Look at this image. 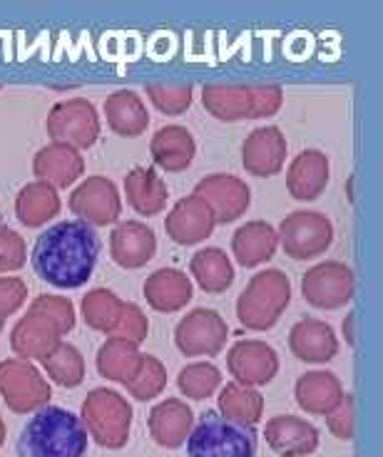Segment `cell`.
Segmentation results:
<instances>
[{
  "mask_svg": "<svg viewBox=\"0 0 383 457\" xmlns=\"http://www.w3.org/2000/svg\"><path fill=\"white\" fill-rule=\"evenodd\" d=\"M150 333V320L137 303H122V311L117 316L115 326L110 331V338H125V341L142 343Z\"/></svg>",
  "mask_w": 383,
  "mask_h": 457,
  "instance_id": "obj_39",
  "label": "cell"
},
{
  "mask_svg": "<svg viewBox=\"0 0 383 457\" xmlns=\"http://www.w3.org/2000/svg\"><path fill=\"white\" fill-rule=\"evenodd\" d=\"M122 303L125 301H120L117 294H112V291H107V288H93L87 296L82 298V319H85V323L90 328L110 336L117 316L122 311Z\"/></svg>",
  "mask_w": 383,
  "mask_h": 457,
  "instance_id": "obj_36",
  "label": "cell"
},
{
  "mask_svg": "<svg viewBox=\"0 0 383 457\" xmlns=\"http://www.w3.org/2000/svg\"><path fill=\"white\" fill-rule=\"evenodd\" d=\"M192 195L202 196L214 212L217 224H232L246 214L252 206V189L249 184L234 174H207L202 177Z\"/></svg>",
  "mask_w": 383,
  "mask_h": 457,
  "instance_id": "obj_12",
  "label": "cell"
},
{
  "mask_svg": "<svg viewBox=\"0 0 383 457\" xmlns=\"http://www.w3.org/2000/svg\"><path fill=\"white\" fill-rule=\"evenodd\" d=\"M60 343V331L43 319L40 313L30 311L25 319L18 320V326L12 328L11 345L15 353L21 355L23 361H43L55 345Z\"/></svg>",
  "mask_w": 383,
  "mask_h": 457,
  "instance_id": "obj_29",
  "label": "cell"
},
{
  "mask_svg": "<svg viewBox=\"0 0 383 457\" xmlns=\"http://www.w3.org/2000/svg\"><path fill=\"white\" fill-rule=\"evenodd\" d=\"M344 336H346L348 345H354V338H356L354 336V313H348V319L344 320Z\"/></svg>",
  "mask_w": 383,
  "mask_h": 457,
  "instance_id": "obj_44",
  "label": "cell"
},
{
  "mask_svg": "<svg viewBox=\"0 0 383 457\" xmlns=\"http://www.w3.org/2000/svg\"><path fill=\"white\" fill-rule=\"evenodd\" d=\"M90 435L80 415L46 405L33 412L18 437V457H87Z\"/></svg>",
  "mask_w": 383,
  "mask_h": 457,
  "instance_id": "obj_2",
  "label": "cell"
},
{
  "mask_svg": "<svg viewBox=\"0 0 383 457\" xmlns=\"http://www.w3.org/2000/svg\"><path fill=\"white\" fill-rule=\"evenodd\" d=\"M229 338V326L214 309H195L174 328V343L187 358L217 355L224 351Z\"/></svg>",
  "mask_w": 383,
  "mask_h": 457,
  "instance_id": "obj_10",
  "label": "cell"
},
{
  "mask_svg": "<svg viewBox=\"0 0 383 457\" xmlns=\"http://www.w3.org/2000/svg\"><path fill=\"white\" fill-rule=\"evenodd\" d=\"M157 234L150 224L142 221H120L110 234V256L117 266L135 271L154 259Z\"/></svg>",
  "mask_w": 383,
  "mask_h": 457,
  "instance_id": "obj_17",
  "label": "cell"
},
{
  "mask_svg": "<svg viewBox=\"0 0 383 457\" xmlns=\"http://www.w3.org/2000/svg\"><path fill=\"white\" fill-rule=\"evenodd\" d=\"M47 132L55 139V145L87 149L100 139V117L93 103L68 100L53 107V112L47 117Z\"/></svg>",
  "mask_w": 383,
  "mask_h": 457,
  "instance_id": "obj_11",
  "label": "cell"
},
{
  "mask_svg": "<svg viewBox=\"0 0 383 457\" xmlns=\"http://www.w3.org/2000/svg\"><path fill=\"white\" fill-rule=\"evenodd\" d=\"M356 278L346 263L321 262L302 276V294L313 309L337 311L351 303Z\"/></svg>",
  "mask_w": 383,
  "mask_h": 457,
  "instance_id": "obj_9",
  "label": "cell"
},
{
  "mask_svg": "<svg viewBox=\"0 0 383 457\" xmlns=\"http://www.w3.org/2000/svg\"><path fill=\"white\" fill-rule=\"evenodd\" d=\"M5 435H8V430H5V423H3V418H0V447L5 443Z\"/></svg>",
  "mask_w": 383,
  "mask_h": 457,
  "instance_id": "obj_45",
  "label": "cell"
},
{
  "mask_svg": "<svg viewBox=\"0 0 383 457\" xmlns=\"http://www.w3.org/2000/svg\"><path fill=\"white\" fill-rule=\"evenodd\" d=\"M294 398L306 415L326 418L344 398V386L331 370H309L296 380Z\"/></svg>",
  "mask_w": 383,
  "mask_h": 457,
  "instance_id": "obj_22",
  "label": "cell"
},
{
  "mask_svg": "<svg viewBox=\"0 0 383 457\" xmlns=\"http://www.w3.org/2000/svg\"><path fill=\"white\" fill-rule=\"evenodd\" d=\"M40 363L46 368L47 378H53L62 388H78L85 380V358L70 343L60 341Z\"/></svg>",
  "mask_w": 383,
  "mask_h": 457,
  "instance_id": "obj_34",
  "label": "cell"
},
{
  "mask_svg": "<svg viewBox=\"0 0 383 457\" xmlns=\"http://www.w3.org/2000/svg\"><path fill=\"white\" fill-rule=\"evenodd\" d=\"M132 405L129 400L110 388H95L82 400L80 420L87 435L104 450H122L132 433Z\"/></svg>",
  "mask_w": 383,
  "mask_h": 457,
  "instance_id": "obj_6",
  "label": "cell"
},
{
  "mask_svg": "<svg viewBox=\"0 0 383 457\" xmlns=\"http://www.w3.org/2000/svg\"><path fill=\"white\" fill-rule=\"evenodd\" d=\"M25 296H28V288L21 278H0V319L21 309Z\"/></svg>",
  "mask_w": 383,
  "mask_h": 457,
  "instance_id": "obj_43",
  "label": "cell"
},
{
  "mask_svg": "<svg viewBox=\"0 0 383 457\" xmlns=\"http://www.w3.org/2000/svg\"><path fill=\"white\" fill-rule=\"evenodd\" d=\"M147 97L162 114L179 117L192 107L195 87L189 82H152L147 85Z\"/></svg>",
  "mask_w": 383,
  "mask_h": 457,
  "instance_id": "obj_38",
  "label": "cell"
},
{
  "mask_svg": "<svg viewBox=\"0 0 383 457\" xmlns=\"http://www.w3.org/2000/svg\"><path fill=\"white\" fill-rule=\"evenodd\" d=\"M25 263V244L21 234L0 227V271H15Z\"/></svg>",
  "mask_w": 383,
  "mask_h": 457,
  "instance_id": "obj_42",
  "label": "cell"
},
{
  "mask_svg": "<svg viewBox=\"0 0 383 457\" xmlns=\"http://www.w3.org/2000/svg\"><path fill=\"white\" fill-rule=\"evenodd\" d=\"M202 104L221 122L264 120L281 110L284 92L279 85H204Z\"/></svg>",
  "mask_w": 383,
  "mask_h": 457,
  "instance_id": "obj_3",
  "label": "cell"
},
{
  "mask_svg": "<svg viewBox=\"0 0 383 457\" xmlns=\"http://www.w3.org/2000/svg\"><path fill=\"white\" fill-rule=\"evenodd\" d=\"M125 388L139 403H150V400L160 398L164 388H167V368L162 366L160 358L142 353L137 370H135V376Z\"/></svg>",
  "mask_w": 383,
  "mask_h": 457,
  "instance_id": "obj_37",
  "label": "cell"
},
{
  "mask_svg": "<svg viewBox=\"0 0 383 457\" xmlns=\"http://www.w3.org/2000/svg\"><path fill=\"white\" fill-rule=\"evenodd\" d=\"M0 395L12 412H28L46 408L50 400V383L43 373L23 358H8L0 363Z\"/></svg>",
  "mask_w": 383,
  "mask_h": 457,
  "instance_id": "obj_8",
  "label": "cell"
},
{
  "mask_svg": "<svg viewBox=\"0 0 383 457\" xmlns=\"http://www.w3.org/2000/svg\"><path fill=\"white\" fill-rule=\"evenodd\" d=\"M147 428H150L152 440L157 445L177 450V447L185 445L192 428H195V412L185 400L167 398L152 408Z\"/></svg>",
  "mask_w": 383,
  "mask_h": 457,
  "instance_id": "obj_21",
  "label": "cell"
},
{
  "mask_svg": "<svg viewBox=\"0 0 383 457\" xmlns=\"http://www.w3.org/2000/svg\"><path fill=\"white\" fill-rule=\"evenodd\" d=\"M125 195L139 217H157L167 206L170 189L154 167H135L125 177Z\"/></svg>",
  "mask_w": 383,
  "mask_h": 457,
  "instance_id": "obj_26",
  "label": "cell"
},
{
  "mask_svg": "<svg viewBox=\"0 0 383 457\" xmlns=\"http://www.w3.org/2000/svg\"><path fill=\"white\" fill-rule=\"evenodd\" d=\"M103 252L100 237L90 224L68 219L47 227L35 239L33 269L46 284L55 288H80L93 276Z\"/></svg>",
  "mask_w": 383,
  "mask_h": 457,
  "instance_id": "obj_1",
  "label": "cell"
},
{
  "mask_svg": "<svg viewBox=\"0 0 383 457\" xmlns=\"http://www.w3.org/2000/svg\"><path fill=\"white\" fill-rule=\"evenodd\" d=\"M15 212H18V219L23 221L25 227H40L60 212L58 192L46 182L28 184L23 192L18 195Z\"/></svg>",
  "mask_w": 383,
  "mask_h": 457,
  "instance_id": "obj_33",
  "label": "cell"
},
{
  "mask_svg": "<svg viewBox=\"0 0 383 457\" xmlns=\"http://www.w3.org/2000/svg\"><path fill=\"white\" fill-rule=\"evenodd\" d=\"M189 271L204 294H224L234 284L232 259L217 246L199 249L189 262Z\"/></svg>",
  "mask_w": 383,
  "mask_h": 457,
  "instance_id": "obj_30",
  "label": "cell"
},
{
  "mask_svg": "<svg viewBox=\"0 0 383 457\" xmlns=\"http://www.w3.org/2000/svg\"><path fill=\"white\" fill-rule=\"evenodd\" d=\"M104 120L120 137H139L150 127L147 104L135 90H117L104 100Z\"/></svg>",
  "mask_w": 383,
  "mask_h": 457,
  "instance_id": "obj_25",
  "label": "cell"
},
{
  "mask_svg": "<svg viewBox=\"0 0 383 457\" xmlns=\"http://www.w3.org/2000/svg\"><path fill=\"white\" fill-rule=\"evenodd\" d=\"M85 162H82L78 149L68 145H50L40 149L35 154V174L40 177V182L50 184L53 189H68L70 184H75L82 177Z\"/></svg>",
  "mask_w": 383,
  "mask_h": 457,
  "instance_id": "obj_28",
  "label": "cell"
},
{
  "mask_svg": "<svg viewBox=\"0 0 383 457\" xmlns=\"http://www.w3.org/2000/svg\"><path fill=\"white\" fill-rule=\"evenodd\" d=\"M267 445L281 457H306L319 450L316 425L296 415H277L264 428Z\"/></svg>",
  "mask_w": 383,
  "mask_h": 457,
  "instance_id": "obj_19",
  "label": "cell"
},
{
  "mask_svg": "<svg viewBox=\"0 0 383 457\" xmlns=\"http://www.w3.org/2000/svg\"><path fill=\"white\" fill-rule=\"evenodd\" d=\"M227 370L232 373L234 383L262 388L277 378L279 353L264 341H239L227 353Z\"/></svg>",
  "mask_w": 383,
  "mask_h": 457,
  "instance_id": "obj_13",
  "label": "cell"
},
{
  "mask_svg": "<svg viewBox=\"0 0 383 457\" xmlns=\"http://www.w3.org/2000/svg\"><path fill=\"white\" fill-rule=\"evenodd\" d=\"M277 249V228L269 221H246L234 231L232 253L244 269H254V266H262L269 259H274Z\"/></svg>",
  "mask_w": 383,
  "mask_h": 457,
  "instance_id": "obj_27",
  "label": "cell"
},
{
  "mask_svg": "<svg viewBox=\"0 0 383 457\" xmlns=\"http://www.w3.org/2000/svg\"><path fill=\"white\" fill-rule=\"evenodd\" d=\"M150 154L154 164L164 171H185L192 167L197 154V142L192 132L182 125H167L154 132L150 142Z\"/></svg>",
  "mask_w": 383,
  "mask_h": 457,
  "instance_id": "obj_24",
  "label": "cell"
},
{
  "mask_svg": "<svg viewBox=\"0 0 383 457\" xmlns=\"http://www.w3.org/2000/svg\"><path fill=\"white\" fill-rule=\"evenodd\" d=\"M287 152H289V145L279 127H256L242 145L244 170L254 177H274L284 170Z\"/></svg>",
  "mask_w": 383,
  "mask_h": 457,
  "instance_id": "obj_16",
  "label": "cell"
},
{
  "mask_svg": "<svg viewBox=\"0 0 383 457\" xmlns=\"http://www.w3.org/2000/svg\"><path fill=\"white\" fill-rule=\"evenodd\" d=\"M259 435L254 425L237 423L207 411L187 437V457H256Z\"/></svg>",
  "mask_w": 383,
  "mask_h": 457,
  "instance_id": "obj_4",
  "label": "cell"
},
{
  "mask_svg": "<svg viewBox=\"0 0 383 457\" xmlns=\"http://www.w3.org/2000/svg\"><path fill=\"white\" fill-rule=\"evenodd\" d=\"M217 227V217L209 209V204L197 195H189L179 199L170 209V214L164 219V231L167 237L179 244V246H195L212 237V231Z\"/></svg>",
  "mask_w": 383,
  "mask_h": 457,
  "instance_id": "obj_15",
  "label": "cell"
},
{
  "mask_svg": "<svg viewBox=\"0 0 383 457\" xmlns=\"http://www.w3.org/2000/svg\"><path fill=\"white\" fill-rule=\"evenodd\" d=\"M279 244L294 262H309L331 249L334 224L321 212H291L277 228Z\"/></svg>",
  "mask_w": 383,
  "mask_h": 457,
  "instance_id": "obj_7",
  "label": "cell"
},
{
  "mask_svg": "<svg viewBox=\"0 0 383 457\" xmlns=\"http://www.w3.org/2000/svg\"><path fill=\"white\" fill-rule=\"evenodd\" d=\"M70 209L90 227H107L122 214V199L107 177H90L72 192Z\"/></svg>",
  "mask_w": 383,
  "mask_h": 457,
  "instance_id": "obj_14",
  "label": "cell"
},
{
  "mask_svg": "<svg viewBox=\"0 0 383 457\" xmlns=\"http://www.w3.org/2000/svg\"><path fill=\"white\" fill-rule=\"evenodd\" d=\"M331 177V164L321 149H304L289 164L287 189L296 202H313L324 195Z\"/></svg>",
  "mask_w": 383,
  "mask_h": 457,
  "instance_id": "obj_20",
  "label": "cell"
},
{
  "mask_svg": "<svg viewBox=\"0 0 383 457\" xmlns=\"http://www.w3.org/2000/svg\"><path fill=\"white\" fill-rule=\"evenodd\" d=\"M289 351L302 363H313V366L329 363L338 353L337 331L326 320H296L289 331Z\"/></svg>",
  "mask_w": 383,
  "mask_h": 457,
  "instance_id": "obj_18",
  "label": "cell"
},
{
  "mask_svg": "<svg viewBox=\"0 0 383 457\" xmlns=\"http://www.w3.org/2000/svg\"><path fill=\"white\" fill-rule=\"evenodd\" d=\"M221 386V370L209 361L189 363L177 376V388L189 400L212 398Z\"/></svg>",
  "mask_w": 383,
  "mask_h": 457,
  "instance_id": "obj_35",
  "label": "cell"
},
{
  "mask_svg": "<svg viewBox=\"0 0 383 457\" xmlns=\"http://www.w3.org/2000/svg\"><path fill=\"white\" fill-rule=\"evenodd\" d=\"M217 405H220V415L237 420V423L256 425L264 418L262 393L249 386H242V383H234V380L220 390Z\"/></svg>",
  "mask_w": 383,
  "mask_h": 457,
  "instance_id": "obj_32",
  "label": "cell"
},
{
  "mask_svg": "<svg viewBox=\"0 0 383 457\" xmlns=\"http://www.w3.org/2000/svg\"><path fill=\"white\" fill-rule=\"evenodd\" d=\"M291 303L289 276L279 269H267L244 286L237 298V319L249 331H269Z\"/></svg>",
  "mask_w": 383,
  "mask_h": 457,
  "instance_id": "obj_5",
  "label": "cell"
},
{
  "mask_svg": "<svg viewBox=\"0 0 383 457\" xmlns=\"http://www.w3.org/2000/svg\"><path fill=\"white\" fill-rule=\"evenodd\" d=\"M326 425L338 440H344V443L354 440V395L351 393H344L341 403L326 415Z\"/></svg>",
  "mask_w": 383,
  "mask_h": 457,
  "instance_id": "obj_41",
  "label": "cell"
},
{
  "mask_svg": "<svg viewBox=\"0 0 383 457\" xmlns=\"http://www.w3.org/2000/svg\"><path fill=\"white\" fill-rule=\"evenodd\" d=\"M192 278L179 269H157L142 286L147 303L160 313H177L187 309V303L192 301Z\"/></svg>",
  "mask_w": 383,
  "mask_h": 457,
  "instance_id": "obj_23",
  "label": "cell"
},
{
  "mask_svg": "<svg viewBox=\"0 0 383 457\" xmlns=\"http://www.w3.org/2000/svg\"><path fill=\"white\" fill-rule=\"evenodd\" d=\"M35 313H40L43 319H47L55 328L60 331V336H65L75 328V309L70 303L68 298L60 296H40L33 303Z\"/></svg>",
  "mask_w": 383,
  "mask_h": 457,
  "instance_id": "obj_40",
  "label": "cell"
},
{
  "mask_svg": "<svg viewBox=\"0 0 383 457\" xmlns=\"http://www.w3.org/2000/svg\"><path fill=\"white\" fill-rule=\"evenodd\" d=\"M142 353H139V345L125 338H107L97 351V370L100 376L120 383V386H128L135 370H137Z\"/></svg>",
  "mask_w": 383,
  "mask_h": 457,
  "instance_id": "obj_31",
  "label": "cell"
},
{
  "mask_svg": "<svg viewBox=\"0 0 383 457\" xmlns=\"http://www.w3.org/2000/svg\"><path fill=\"white\" fill-rule=\"evenodd\" d=\"M0 331H3V319H0Z\"/></svg>",
  "mask_w": 383,
  "mask_h": 457,
  "instance_id": "obj_46",
  "label": "cell"
}]
</instances>
